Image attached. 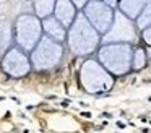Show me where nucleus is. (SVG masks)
<instances>
[{
    "mask_svg": "<svg viewBox=\"0 0 151 133\" xmlns=\"http://www.w3.org/2000/svg\"><path fill=\"white\" fill-rule=\"evenodd\" d=\"M67 44L70 52L75 55H88L98 49L101 42V34L89 24L83 13H76L72 24L67 28Z\"/></svg>",
    "mask_w": 151,
    "mask_h": 133,
    "instance_id": "obj_1",
    "label": "nucleus"
},
{
    "mask_svg": "<svg viewBox=\"0 0 151 133\" xmlns=\"http://www.w3.org/2000/svg\"><path fill=\"white\" fill-rule=\"evenodd\" d=\"M132 49L127 42L102 44L98 50V62L114 76H124L132 70Z\"/></svg>",
    "mask_w": 151,
    "mask_h": 133,
    "instance_id": "obj_2",
    "label": "nucleus"
},
{
    "mask_svg": "<svg viewBox=\"0 0 151 133\" xmlns=\"http://www.w3.org/2000/svg\"><path fill=\"white\" fill-rule=\"evenodd\" d=\"M80 83L86 93H106L114 86L112 75L98 60H85L80 68Z\"/></svg>",
    "mask_w": 151,
    "mask_h": 133,
    "instance_id": "obj_3",
    "label": "nucleus"
},
{
    "mask_svg": "<svg viewBox=\"0 0 151 133\" xmlns=\"http://www.w3.org/2000/svg\"><path fill=\"white\" fill-rule=\"evenodd\" d=\"M63 55V47L60 42L54 41V39L42 36L39 39L34 49L31 50V67H34L39 71H46V70H52L60 63Z\"/></svg>",
    "mask_w": 151,
    "mask_h": 133,
    "instance_id": "obj_4",
    "label": "nucleus"
},
{
    "mask_svg": "<svg viewBox=\"0 0 151 133\" xmlns=\"http://www.w3.org/2000/svg\"><path fill=\"white\" fill-rule=\"evenodd\" d=\"M42 37L41 19L36 15H20L15 21V42L23 52H31Z\"/></svg>",
    "mask_w": 151,
    "mask_h": 133,
    "instance_id": "obj_5",
    "label": "nucleus"
},
{
    "mask_svg": "<svg viewBox=\"0 0 151 133\" xmlns=\"http://www.w3.org/2000/svg\"><path fill=\"white\" fill-rule=\"evenodd\" d=\"M137 36L133 19L127 18L122 12H114V18L109 26V29L102 34V44H111V42H127L130 44Z\"/></svg>",
    "mask_w": 151,
    "mask_h": 133,
    "instance_id": "obj_6",
    "label": "nucleus"
},
{
    "mask_svg": "<svg viewBox=\"0 0 151 133\" xmlns=\"http://www.w3.org/2000/svg\"><path fill=\"white\" fill-rule=\"evenodd\" d=\"M81 10L85 18L99 34H104L109 29L112 18H114V8H111L109 5L99 2V0H88Z\"/></svg>",
    "mask_w": 151,
    "mask_h": 133,
    "instance_id": "obj_7",
    "label": "nucleus"
},
{
    "mask_svg": "<svg viewBox=\"0 0 151 133\" xmlns=\"http://www.w3.org/2000/svg\"><path fill=\"white\" fill-rule=\"evenodd\" d=\"M2 68L4 71L12 78H21L26 76L31 70V62L28 55L18 47H10L4 54L2 58Z\"/></svg>",
    "mask_w": 151,
    "mask_h": 133,
    "instance_id": "obj_8",
    "label": "nucleus"
},
{
    "mask_svg": "<svg viewBox=\"0 0 151 133\" xmlns=\"http://www.w3.org/2000/svg\"><path fill=\"white\" fill-rule=\"evenodd\" d=\"M52 15L55 16L57 21L62 23V26L68 28L76 16V8L70 0H55Z\"/></svg>",
    "mask_w": 151,
    "mask_h": 133,
    "instance_id": "obj_9",
    "label": "nucleus"
},
{
    "mask_svg": "<svg viewBox=\"0 0 151 133\" xmlns=\"http://www.w3.org/2000/svg\"><path fill=\"white\" fill-rule=\"evenodd\" d=\"M41 26H42V32H46L47 37L54 39V41H57V42L65 41L67 28H65V26H62V23H60V21H57L54 15L46 16V18L41 19Z\"/></svg>",
    "mask_w": 151,
    "mask_h": 133,
    "instance_id": "obj_10",
    "label": "nucleus"
},
{
    "mask_svg": "<svg viewBox=\"0 0 151 133\" xmlns=\"http://www.w3.org/2000/svg\"><path fill=\"white\" fill-rule=\"evenodd\" d=\"M150 3V0H119V12H122L127 18L135 19L141 13V10Z\"/></svg>",
    "mask_w": 151,
    "mask_h": 133,
    "instance_id": "obj_11",
    "label": "nucleus"
},
{
    "mask_svg": "<svg viewBox=\"0 0 151 133\" xmlns=\"http://www.w3.org/2000/svg\"><path fill=\"white\" fill-rule=\"evenodd\" d=\"M12 39H13V26L10 21H0V55L10 49Z\"/></svg>",
    "mask_w": 151,
    "mask_h": 133,
    "instance_id": "obj_12",
    "label": "nucleus"
},
{
    "mask_svg": "<svg viewBox=\"0 0 151 133\" xmlns=\"http://www.w3.org/2000/svg\"><path fill=\"white\" fill-rule=\"evenodd\" d=\"M34 15L39 19L50 16L54 12V5H55V0H34Z\"/></svg>",
    "mask_w": 151,
    "mask_h": 133,
    "instance_id": "obj_13",
    "label": "nucleus"
},
{
    "mask_svg": "<svg viewBox=\"0 0 151 133\" xmlns=\"http://www.w3.org/2000/svg\"><path fill=\"white\" fill-rule=\"evenodd\" d=\"M133 21H135V28H138L140 31L150 28V24H151V6H150V3L141 10V13L133 19Z\"/></svg>",
    "mask_w": 151,
    "mask_h": 133,
    "instance_id": "obj_14",
    "label": "nucleus"
},
{
    "mask_svg": "<svg viewBox=\"0 0 151 133\" xmlns=\"http://www.w3.org/2000/svg\"><path fill=\"white\" fill-rule=\"evenodd\" d=\"M146 65V52L141 47H138L137 50L132 52V68L133 70H141Z\"/></svg>",
    "mask_w": 151,
    "mask_h": 133,
    "instance_id": "obj_15",
    "label": "nucleus"
},
{
    "mask_svg": "<svg viewBox=\"0 0 151 133\" xmlns=\"http://www.w3.org/2000/svg\"><path fill=\"white\" fill-rule=\"evenodd\" d=\"M70 2H72L73 5H75V8H76V10H81L83 6L86 5V2H88V0H70Z\"/></svg>",
    "mask_w": 151,
    "mask_h": 133,
    "instance_id": "obj_16",
    "label": "nucleus"
},
{
    "mask_svg": "<svg viewBox=\"0 0 151 133\" xmlns=\"http://www.w3.org/2000/svg\"><path fill=\"white\" fill-rule=\"evenodd\" d=\"M99 2H102V3H106V5H109L111 8H115V6H117V2H119V0H99Z\"/></svg>",
    "mask_w": 151,
    "mask_h": 133,
    "instance_id": "obj_17",
    "label": "nucleus"
},
{
    "mask_svg": "<svg viewBox=\"0 0 151 133\" xmlns=\"http://www.w3.org/2000/svg\"><path fill=\"white\" fill-rule=\"evenodd\" d=\"M143 34H145V42H146V44H150V42H151V39H150V28L143 29Z\"/></svg>",
    "mask_w": 151,
    "mask_h": 133,
    "instance_id": "obj_18",
    "label": "nucleus"
}]
</instances>
